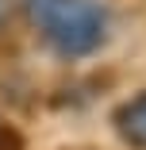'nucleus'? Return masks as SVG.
Instances as JSON below:
<instances>
[{
	"mask_svg": "<svg viewBox=\"0 0 146 150\" xmlns=\"http://www.w3.org/2000/svg\"><path fill=\"white\" fill-rule=\"evenodd\" d=\"M8 23H12V0H0V35L8 31Z\"/></svg>",
	"mask_w": 146,
	"mask_h": 150,
	"instance_id": "obj_4",
	"label": "nucleus"
},
{
	"mask_svg": "<svg viewBox=\"0 0 146 150\" xmlns=\"http://www.w3.org/2000/svg\"><path fill=\"white\" fill-rule=\"evenodd\" d=\"M111 131L119 135L131 150H146V93H135L123 100L111 115Z\"/></svg>",
	"mask_w": 146,
	"mask_h": 150,
	"instance_id": "obj_2",
	"label": "nucleus"
},
{
	"mask_svg": "<svg viewBox=\"0 0 146 150\" xmlns=\"http://www.w3.org/2000/svg\"><path fill=\"white\" fill-rule=\"evenodd\" d=\"M19 8L39 42L66 62L100 54L115 31V16L100 0H19Z\"/></svg>",
	"mask_w": 146,
	"mask_h": 150,
	"instance_id": "obj_1",
	"label": "nucleus"
},
{
	"mask_svg": "<svg viewBox=\"0 0 146 150\" xmlns=\"http://www.w3.org/2000/svg\"><path fill=\"white\" fill-rule=\"evenodd\" d=\"M0 150H23V135L0 115Z\"/></svg>",
	"mask_w": 146,
	"mask_h": 150,
	"instance_id": "obj_3",
	"label": "nucleus"
}]
</instances>
